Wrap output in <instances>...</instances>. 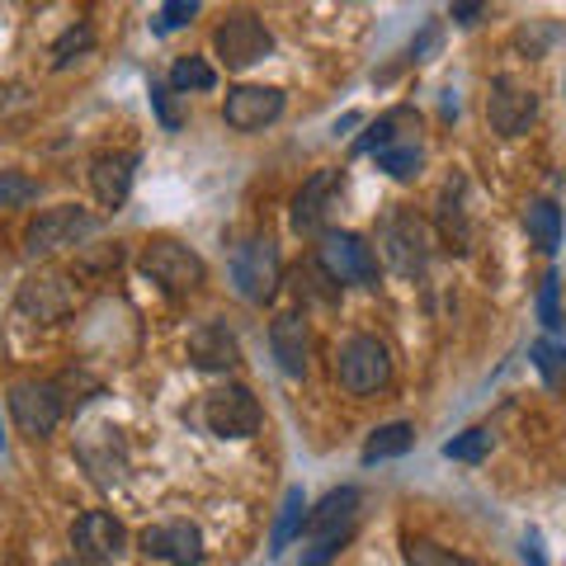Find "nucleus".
I'll return each instance as SVG.
<instances>
[{
	"label": "nucleus",
	"mask_w": 566,
	"mask_h": 566,
	"mask_svg": "<svg viewBox=\"0 0 566 566\" xmlns=\"http://www.w3.org/2000/svg\"><path fill=\"white\" fill-rule=\"evenodd\" d=\"M335 382H340L349 397H374L392 382V354H387L378 335H349V340L335 349Z\"/></svg>",
	"instance_id": "1"
},
{
	"label": "nucleus",
	"mask_w": 566,
	"mask_h": 566,
	"mask_svg": "<svg viewBox=\"0 0 566 566\" xmlns=\"http://www.w3.org/2000/svg\"><path fill=\"white\" fill-rule=\"evenodd\" d=\"M212 52H218L232 71H245L274 52V33L255 10H232L218 29H212Z\"/></svg>",
	"instance_id": "2"
},
{
	"label": "nucleus",
	"mask_w": 566,
	"mask_h": 566,
	"mask_svg": "<svg viewBox=\"0 0 566 566\" xmlns=\"http://www.w3.org/2000/svg\"><path fill=\"white\" fill-rule=\"evenodd\" d=\"M232 289L251 307H264L279 293V245L270 237H251L232 251Z\"/></svg>",
	"instance_id": "3"
},
{
	"label": "nucleus",
	"mask_w": 566,
	"mask_h": 566,
	"mask_svg": "<svg viewBox=\"0 0 566 566\" xmlns=\"http://www.w3.org/2000/svg\"><path fill=\"white\" fill-rule=\"evenodd\" d=\"M378 255L392 264L401 279H416L430 260V232L416 212H387L382 227H378Z\"/></svg>",
	"instance_id": "4"
},
{
	"label": "nucleus",
	"mask_w": 566,
	"mask_h": 566,
	"mask_svg": "<svg viewBox=\"0 0 566 566\" xmlns=\"http://www.w3.org/2000/svg\"><path fill=\"white\" fill-rule=\"evenodd\" d=\"M91 232H95L91 212L76 208V203H62V208H48V212H39V218L29 222L24 251L33 260H39V255H57V251H66V245H81Z\"/></svg>",
	"instance_id": "5"
},
{
	"label": "nucleus",
	"mask_w": 566,
	"mask_h": 566,
	"mask_svg": "<svg viewBox=\"0 0 566 566\" xmlns=\"http://www.w3.org/2000/svg\"><path fill=\"white\" fill-rule=\"evenodd\" d=\"M142 274H147L151 283H161L166 293H193V289H203V279H208L203 260L193 255L189 245L170 241V237L151 241L147 251H142Z\"/></svg>",
	"instance_id": "6"
},
{
	"label": "nucleus",
	"mask_w": 566,
	"mask_h": 566,
	"mask_svg": "<svg viewBox=\"0 0 566 566\" xmlns=\"http://www.w3.org/2000/svg\"><path fill=\"white\" fill-rule=\"evenodd\" d=\"M316 264L331 283H374L378 279V251L359 232H331L316 245Z\"/></svg>",
	"instance_id": "7"
},
{
	"label": "nucleus",
	"mask_w": 566,
	"mask_h": 566,
	"mask_svg": "<svg viewBox=\"0 0 566 566\" xmlns=\"http://www.w3.org/2000/svg\"><path fill=\"white\" fill-rule=\"evenodd\" d=\"M66 401L57 392V382H14L10 387V416H14V430L29 434V439H48L52 430L62 424Z\"/></svg>",
	"instance_id": "8"
},
{
	"label": "nucleus",
	"mask_w": 566,
	"mask_h": 566,
	"mask_svg": "<svg viewBox=\"0 0 566 566\" xmlns=\"http://www.w3.org/2000/svg\"><path fill=\"white\" fill-rule=\"evenodd\" d=\"M203 420L218 439H251L260 430V401H255L251 387L227 382L203 401Z\"/></svg>",
	"instance_id": "9"
},
{
	"label": "nucleus",
	"mask_w": 566,
	"mask_h": 566,
	"mask_svg": "<svg viewBox=\"0 0 566 566\" xmlns=\"http://www.w3.org/2000/svg\"><path fill=\"white\" fill-rule=\"evenodd\" d=\"M534 118H538V95L528 91L524 81L515 76H495L491 81V91H486V123L501 137H520L534 128Z\"/></svg>",
	"instance_id": "10"
},
{
	"label": "nucleus",
	"mask_w": 566,
	"mask_h": 566,
	"mask_svg": "<svg viewBox=\"0 0 566 566\" xmlns=\"http://www.w3.org/2000/svg\"><path fill=\"white\" fill-rule=\"evenodd\" d=\"M71 547H76L81 562L109 566L123 557V547H128V528H123L109 510H85V515L71 524Z\"/></svg>",
	"instance_id": "11"
},
{
	"label": "nucleus",
	"mask_w": 566,
	"mask_h": 566,
	"mask_svg": "<svg viewBox=\"0 0 566 566\" xmlns=\"http://www.w3.org/2000/svg\"><path fill=\"white\" fill-rule=\"evenodd\" d=\"M137 547H142V557L170 562V566H199L203 562V534L189 520H170V524L142 528Z\"/></svg>",
	"instance_id": "12"
},
{
	"label": "nucleus",
	"mask_w": 566,
	"mask_h": 566,
	"mask_svg": "<svg viewBox=\"0 0 566 566\" xmlns=\"http://www.w3.org/2000/svg\"><path fill=\"white\" fill-rule=\"evenodd\" d=\"M283 114V91L274 85H237L227 91V104H222V123L237 133H260Z\"/></svg>",
	"instance_id": "13"
},
{
	"label": "nucleus",
	"mask_w": 566,
	"mask_h": 566,
	"mask_svg": "<svg viewBox=\"0 0 566 566\" xmlns=\"http://www.w3.org/2000/svg\"><path fill=\"white\" fill-rule=\"evenodd\" d=\"M270 349H274V359H279V368L289 378H307V368H312V331H307V316L279 312L274 326H270Z\"/></svg>",
	"instance_id": "14"
},
{
	"label": "nucleus",
	"mask_w": 566,
	"mask_h": 566,
	"mask_svg": "<svg viewBox=\"0 0 566 566\" xmlns=\"http://www.w3.org/2000/svg\"><path fill=\"white\" fill-rule=\"evenodd\" d=\"M133 170H137V156L133 151H104L95 156L91 166V189L104 208H123L133 193Z\"/></svg>",
	"instance_id": "15"
},
{
	"label": "nucleus",
	"mask_w": 566,
	"mask_h": 566,
	"mask_svg": "<svg viewBox=\"0 0 566 566\" xmlns=\"http://www.w3.org/2000/svg\"><path fill=\"white\" fill-rule=\"evenodd\" d=\"M340 189V170H316L312 180L293 193V232H316L331 212V199Z\"/></svg>",
	"instance_id": "16"
},
{
	"label": "nucleus",
	"mask_w": 566,
	"mask_h": 566,
	"mask_svg": "<svg viewBox=\"0 0 566 566\" xmlns=\"http://www.w3.org/2000/svg\"><path fill=\"white\" fill-rule=\"evenodd\" d=\"M189 359L199 368H208V374H227V368L241 364V345L222 322H208L189 335Z\"/></svg>",
	"instance_id": "17"
},
{
	"label": "nucleus",
	"mask_w": 566,
	"mask_h": 566,
	"mask_svg": "<svg viewBox=\"0 0 566 566\" xmlns=\"http://www.w3.org/2000/svg\"><path fill=\"white\" fill-rule=\"evenodd\" d=\"M20 307L33 312L39 322H52V316H62L66 307H76V289H71V279H62V274H39L20 289Z\"/></svg>",
	"instance_id": "18"
},
{
	"label": "nucleus",
	"mask_w": 566,
	"mask_h": 566,
	"mask_svg": "<svg viewBox=\"0 0 566 566\" xmlns=\"http://www.w3.org/2000/svg\"><path fill=\"white\" fill-rule=\"evenodd\" d=\"M359 505H364V491L359 486H340V491H331L322 505L307 510V528L303 534H331V528H354V515H359Z\"/></svg>",
	"instance_id": "19"
},
{
	"label": "nucleus",
	"mask_w": 566,
	"mask_h": 566,
	"mask_svg": "<svg viewBox=\"0 0 566 566\" xmlns=\"http://www.w3.org/2000/svg\"><path fill=\"white\" fill-rule=\"evenodd\" d=\"M307 491L303 486H289L283 491V505H279V520L270 528V553H289V543L293 538H303V528H307Z\"/></svg>",
	"instance_id": "20"
},
{
	"label": "nucleus",
	"mask_w": 566,
	"mask_h": 566,
	"mask_svg": "<svg viewBox=\"0 0 566 566\" xmlns=\"http://www.w3.org/2000/svg\"><path fill=\"white\" fill-rule=\"evenodd\" d=\"M524 232L534 237L538 251L553 255L557 245H562V208L553 199H528L524 203Z\"/></svg>",
	"instance_id": "21"
},
{
	"label": "nucleus",
	"mask_w": 566,
	"mask_h": 566,
	"mask_svg": "<svg viewBox=\"0 0 566 566\" xmlns=\"http://www.w3.org/2000/svg\"><path fill=\"white\" fill-rule=\"evenodd\" d=\"M416 444V430L406 420H392V424H378L374 434H368V444H364V463H387V458H401L406 449Z\"/></svg>",
	"instance_id": "22"
},
{
	"label": "nucleus",
	"mask_w": 566,
	"mask_h": 566,
	"mask_svg": "<svg viewBox=\"0 0 566 566\" xmlns=\"http://www.w3.org/2000/svg\"><path fill=\"white\" fill-rule=\"evenodd\" d=\"M378 156V170H387L392 180H416L420 166H424V147L411 137H401V142H387V147L374 151Z\"/></svg>",
	"instance_id": "23"
},
{
	"label": "nucleus",
	"mask_w": 566,
	"mask_h": 566,
	"mask_svg": "<svg viewBox=\"0 0 566 566\" xmlns=\"http://www.w3.org/2000/svg\"><path fill=\"white\" fill-rule=\"evenodd\" d=\"M406 123H416V114H411V109H392V114H382V118L374 123V128H368V133L359 137V147H354V151H359V156H374L378 147H387V142H401V133H397V128H406Z\"/></svg>",
	"instance_id": "24"
},
{
	"label": "nucleus",
	"mask_w": 566,
	"mask_h": 566,
	"mask_svg": "<svg viewBox=\"0 0 566 566\" xmlns=\"http://www.w3.org/2000/svg\"><path fill=\"white\" fill-rule=\"evenodd\" d=\"M486 453H491V430L486 424H472V430L453 434L444 444V458H453V463H482Z\"/></svg>",
	"instance_id": "25"
},
{
	"label": "nucleus",
	"mask_w": 566,
	"mask_h": 566,
	"mask_svg": "<svg viewBox=\"0 0 566 566\" xmlns=\"http://www.w3.org/2000/svg\"><path fill=\"white\" fill-rule=\"evenodd\" d=\"M170 85L175 91H212V85H218V71H212L203 57H180L170 66Z\"/></svg>",
	"instance_id": "26"
},
{
	"label": "nucleus",
	"mask_w": 566,
	"mask_h": 566,
	"mask_svg": "<svg viewBox=\"0 0 566 566\" xmlns=\"http://www.w3.org/2000/svg\"><path fill=\"white\" fill-rule=\"evenodd\" d=\"M534 368L543 374V382L547 387H562V378H566V345L562 340H534Z\"/></svg>",
	"instance_id": "27"
},
{
	"label": "nucleus",
	"mask_w": 566,
	"mask_h": 566,
	"mask_svg": "<svg viewBox=\"0 0 566 566\" xmlns=\"http://www.w3.org/2000/svg\"><path fill=\"white\" fill-rule=\"evenodd\" d=\"M406 566H476V562L458 557V553H449V547H439V543L411 538V543H406Z\"/></svg>",
	"instance_id": "28"
},
{
	"label": "nucleus",
	"mask_w": 566,
	"mask_h": 566,
	"mask_svg": "<svg viewBox=\"0 0 566 566\" xmlns=\"http://www.w3.org/2000/svg\"><path fill=\"white\" fill-rule=\"evenodd\" d=\"M33 199H39V180L20 170H0V208H24Z\"/></svg>",
	"instance_id": "29"
},
{
	"label": "nucleus",
	"mask_w": 566,
	"mask_h": 566,
	"mask_svg": "<svg viewBox=\"0 0 566 566\" xmlns=\"http://www.w3.org/2000/svg\"><path fill=\"white\" fill-rule=\"evenodd\" d=\"M349 534H354V528H331V534H316L297 566H331L335 557H340V547L349 543Z\"/></svg>",
	"instance_id": "30"
},
{
	"label": "nucleus",
	"mask_w": 566,
	"mask_h": 566,
	"mask_svg": "<svg viewBox=\"0 0 566 566\" xmlns=\"http://www.w3.org/2000/svg\"><path fill=\"white\" fill-rule=\"evenodd\" d=\"M91 43H95V33L85 29V24H81V29H66L62 39H57V48H52V66H66V62H76V57H81V52L91 48Z\"/></svg>",
	"instance_id": "31"
},
{
	"label": "nucleus",
	"mask_w": 566,
	"mask_h": 566,
	"mask_svg": "<svg viewBox=\"0 0 566 566\" xmlns=\"http://www.w3.org/2000/svg\"><path fill=\"white\" fill-rule=\"evenodd\" d=\"M193 14H199V0H166L161 14H156V33H170V29H185Z\"/></svg>",
	"instance_id": "32"
},
{
	"label": "nucleus",
	"mask_w": 566,
	"mask_h": 566,
	"mask_svg": "<svg viewBox=\"0 0 566 566\" xmlns=\"http://www.w3.org/2000/svg\"><path fill=\"white\" fill-rule=\"evenodd\" d=\"M538 316H543V326L547 331H562V303H557V274H547L543 279V289H538Z\"/></svg>",
	"instance_id": "33"
},
{
	"label": "nucleus",
	"mask_w": 566,
	"mask_h": 566,
	"mask_svg": "<svg viewBox=\"0 0 566 566\" xmlns=\"http://www.w3.org/2000/svg\"><path fill=\"white\" fill-rule=\"evenodd\" d=\"M151 109L161 114V128H180V109H175V99H170V85H161V81H151Z\"/></svg>",
	"instance_id": "34"
},
{
	"label": "nucleus",
	"mask_w": 566,
	"mask_h": 566,
	"mask_svg": "<svg viewBox=\"0 0 566 566\" xmlns=\"http://www.w3.org/2000/svg\"><path fill=\"white\" fill-rule=\"evenodd\" d=\"M434 43H439V24H430V29H424V33H420V39L411 43V57L420 62V57H424V52H430Z\"/></svg>",
	"instance_id": "35"
},
{
	"label": "nucleus",
	"mask_w": 566,
	"mask_h": 566,
	"mask_svg": "<svg viewBox=\"0 0 566 566\" xmlns=\"http://www.w3.org/2000/svg\"><path fill=\"white\" fill-rule=\"evenodd\" d=\"M524 562H528V566H547L543 553H538V534H528V538H524Z\"/></svg>",
	"instance_id": "36"
},
{
	"label": "nucleus",
	"mask_w": 566,
	"mask_h": 566,
	"mask_svg": "<svg viewBox=\"0 0 566 566\" xmlns=\"http://www.w3.org/2000/svg\"><path fill=\"white\" fill-rule=\"evenodd\" d=\"M0 453H6V424H0Z\"/></svg>",
	"instance_id": "37"
},
{
	"label": "nucleus",
	"mask_w": 566,
	"mask_h": 566,
	"mask_svg": "<svg viewBox=\"0 0 566 566\" xmlns=\"http://www.w3.org/2000/svg\"><path fill=\"white\" fill-rule=\"evenodd\" d=\"M57 566H76V562H57Z\"/></svg>",
	"instance_id": "38"
}]
</instances>
